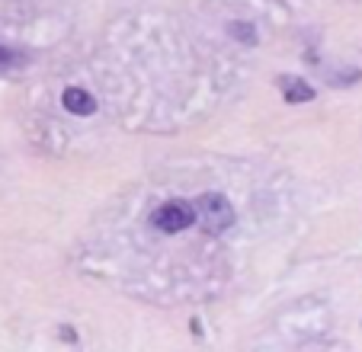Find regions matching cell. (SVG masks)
<instances>
[{
    "label": "cell",
    "mask_w": 362,
    "mask_h": 352,
    "mask_svg": "<svg viewBox=\"0 0 362 352\" xmlns=\"http://www.w3.org/2000/svg\"><path fill=\"white\" fill-rule=\"evenodd\" d=\"M192 209H196V221L202 224L209 234H225V230L234 224L231 202H228L225 196H218V192H205V196H199L196 202H192Z\"/></svg>",
    "instance_id": "cell-1"
},
{
    "label": "cell",
    "mask_w": 362,
    "mask_h": 352,
    "mask_svg": "<svg viewBox=\"0 0 362 352\" xmlns=\"http://www.w3.org/2000/svg\"><path fill=\"white\" fill-rule=\"evenodd\" d=\"M151 224L158 230H164V234H180V230L196 224V209H192L189 202H183V199H173V202L160 205V209L151 215Z\"/></svg>",
    "instance_id": "cell-2"
},
{
    "label": "cell",
    "mask_w": 362,
    "mask_h": 352,
    "mask_svg": "<svg viewBox=\"0 0 362 352\" xmlns=\"http://www.w3.org/2000/svg\"><path fill=\"white\" fill-rule=\"evenodd\" d=\"M62 102H64V109H68V112H74V115L96 112V100L87 93V90H81V87H68V90H64Z\"/></svg>",
    "instance_id": "cell-3"
},
{
    "label": "cell",
    "mask_w": 362,
    "mask_h": 352,
    "mask_svg": "<svg viewBox=\"0 0 362 352\" xmlns=\"http://www.w3.org/2000/svg\"><path fill=\"white\" fill-rule=\"evenodd\" d=\"M282 90H286V100L288 102H308V100H315V90L308 87L305 81H298V77H286V81H282Z\"/></svg>",
    "instance_id": "cell-4"
},
{
    "label": "cell",
    "mask_w": 362,
    "mask_h": 352,
    "mask_svg": "<svg viewBox=\"0 0 362 352\" xmlns=\"http://www.w3.org/2000/svg\"><path fill=\"white\" fill-rule=\"evenodd\" d=\"M16 61H20V58H16V54L10 52V48H4V45H0V71H7L10 64H16Z\"/></svg>",
    "instance_id": "cell-5"
},
{
    "label": "cell",
    "mask_w": 362,
    "mask_h": 352,
    "mask_svg": "<svg viewBox=\"0 0 362 352\" xmlns=\"http://www.w3.org/2000/svg\"><path fill=\"white\" fill-rule=\"evenodd\" d=\"M231 33L238 35V39H247V42H253V33H250V29H247V26H244V29H240V26H231Z\"/></svg>",
    "instance_id": "cell-6"
}]
</instances>
